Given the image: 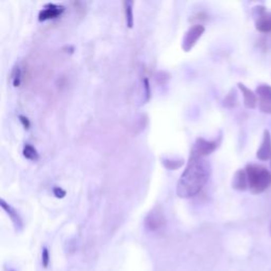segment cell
Returning <instances> with one entry per match:
<instances>
[{
  "label": "cell",
  "instance_id": "obj_20",
  "mask_svg": "<svg viewBox=\"0 0 271 271\" xmlns=\"http://www.w3.org/2000/svg\"><path fill=\"white\" fill-rule=\"evenodd\" d=\"M53 194L55 195V197H57V198H64L66 196V191L64 189H62V187L55 186L53 189Z\"/></svg>",
  "mask_w": 271,
  "mask_h": 271
},
{
  "label": "cell",
  "instance_id": "obj_8",
  "mask_svg": "<svg viewBox=\"0 0 271 271\" xmlns=\"http://www.w3.org/2000/svg\"><path fill=\"white\" fill-rule=\"evenodd\" d=\"M65 11V6L56 3H47L44 6V9L39 14L40 21H46L50 19H54L61 16Z\"/></svg>",
  "mask_w": 271,
  "mask_h": 271
},
{
  "label": "cell",
  "instance_id": "obj_14",
  "mask_svg": "<svg viewBox=\"0 0 271 271\" xmlns=\"http://www.w3.org/2000/svg\"><path fill=\"white\" fill-rule=\"evenodd\" d=\"M22 155L26 158V159L30 160V161H37L40 159V154L37 153V150L34 146H32L31 144H27L24 146V149H22Z\"/></svg>",
  "mask_w": 271,
  "mask_h": 271
},
{
  "label": "cell",
  "instance_id": "obj_12",
  "mask_svg": "<svg viewBox=\"0 0 271 271\" xmlns=\"http://www.w3.org/2000/svg\"><path fill=\"white\" fill-rule=\"evenodd\" d=\"M232 187L236 191L244 192L246 191L249 184H248V177L245 169H239L235 172L234 176H233L232 180Z\"/></svg>",
  "mask_w": 271,
  "mask_h": 271
},
{
  "label": "cell",
  "instance_id": "obj_22",
  "mask_svg": "<svg viewBox=\"0 0 271 271\" xmlns=\"http://www.w3.org/2000/svg\"><path fill=\"white\" fill-rule=\"evenodd\" d=\"M10 271H14V270H10Z\"/></svg>",
  "mask_w": 271,
  "mask_h": 271
},
{
  "label": "cell",
  "instance_id": "obj_4",
  "mask_svg": "<svg viewBox=\"0 0 271 271\" xmlns=\"http://www.w3.org/2000/svg\"><path fill=\"white\" fill-rule=\"evenodd\" d=\"M221 139H222L221 137H218L217 139L211 141V140H207L203 138H198L194 143L191 154L195 155V156L207 157L210 154H212L214 150L218 146H220Z\"/></svg>",
  "mask_w": 271,
  "mask_h": 271
},
{
  "label": "cell",
  "instance_id": "obj_15",
  "mask_svg": "<svg viewBox=\"0 0 271 271\" xmlns=\"http://www.w3.org/2000/svg\"><path fill=\"white\" fill-rule=\"evenodd\" d=\"M21 80H22V71L19 65H15L12 69L11 73V81H12V85L14 87H19L21 84Z\"/></svg>",
  "mask_w": 271,
  "mask_h": 271
},
{
  "label": "cell",
  "instance_id": "obj_18",
  "mask_svg": "<svg viewBox=\"0 0 271 271\" xmlns=\"http://www.w3.org/2000/svg\"><path fill=\"white\" fill-rule=\"evenodd\" d=\"M143 88H144V94H145V101H148L150 99V86L147 78L143 79Z\"/></svg>",
  "mask_w": 271,
  "mask_h": 271
},
{
  "label": "cell",
  "instance_id": "obj_10",
  "mask_svg": "<svg viewBox=\"0 0 271 271\" xmlns=\"http://www.w3.org/2000/svg\"><path fill=\"white\" fill-rule=\"evenodd\" d=\"M237 86H238V89L240 90V92H242L243 94L245 106L249 109H253L257 107L258 102H259L257 93L253 92L250 88H248L246 85L243 84V83H238Z\"/></svg>",
  "mask_w": 271,
  "mask_h": 271
},
{
  "label": "cell",
  "instance_id": "obj_7",
  "mask_svg": "<svg viewBox=\"0 0 271 271\" xmlns=\"http://www.w3.org/2000/svg\"><path fill=\"white\" fill-rule=\"evenodd\" d=\"M257 96H259V108L262 112L271 115V86L267 84H261L255 90Z\"/></svg>",
  "mask_w": 271,
  "mask_h": 271
},
{
  "label": "cell",
  "instance_id": "obj_11",
  "mask_svg": "<svg viewBox=\"0 0 271 271\" xmlns=\"http://www.w3.org/2000/svg\"><path fill=\"white\" fill-rule=\"evenodd\" d=\"M0 205H1V208L5 211V213L9 215V217L11 218V221L14 225L15 229H16V231H21L22 228H24V223H22L21 217L17 211L15 210L11 205H9V203H7L6 201H4L3 199H0Z\"/></svg>",
  "mask_w": 271,
  "mask_h": 271
},
{
  "label": "cell",
  "instance_id": "obj_6",
  "mask_svg": "<svg viewBox=\"0 0 271 271\" xmlns=\"http://www.w3.org/2000/svg\"><path fill=\"white\" fill-rule=\"evenodd\" d=\"M165 225V216L161 207L156 206L150 210L145 218V227L149 231H158L164 227Z\"/></svg>",
  "mask_w": 271,
  "mask_h": 271
},
{
  "label": "cell",
  "instance_id": "obj_21",
  "mask_svg": "<svg viewBox=\"0 0 271 271\" xmlns=\"http://www.w3.org/2000/svg\"><path fill=\"white\" fill-rule=\"evenodd\" d=\"M270 233H271V225H270Z\"/></svg>",
  "mask_w": 271,
  "mask_h": 271
},
{
  "label": "cell",
  "instance_id": "obj_16",
  "mask_svg": "<svg viewBox=\"0 0 271 271\" xmlns=\"http://www.w3.org/2000/svg\"><path fill=\"white\" fill-rule=\"evenodd\" d=\"M162 163L164 164V167L167 168L168 170L171 171H175L177 169H179L180 167H182L184 160L183 159H162Z\"/></svg>",
  "mask_w": 271,
  "mask_h": 271
},
{
  "label": "cell",
  "instance_id": "obj_2",
  "mask_svg": "<svg viewBox=\"0 0 271 271\" xmlns=\"http://www.w3.org/2000/svg\"><path fill=\"white\" fill-rule=\"evenodd\" d=\"M248 184L252 194L264 193L271 185V173L263 165L249 163L246 165Z\"/></svg>",
  "mask_w": 271,
  "mask_h": 271
},
{
  "label": "cell",
  "instance_id": "obj_9",
  "mask_svg": "<svg viewBox=\"0 0 271 271\" xmlns=\"http://www.w3.org/2000/svg\"><path fill=\"white\" fill-rule=\"evenodd\" d=\"M257 157L261 161L271 159V134L268 130H265L263 133V140L257 152Z\"/></svg>",
  "mask_w": 271,
  "mask_h": 271
},
{
  "label": "cell",
  "instance_id": "obj_1",
  "mask_svg": "<svg viewBox=\"0 0 271 271\" xmlns=\"http://www.w3.org/2000/svg\"><path fill=\"white\" fill-rule=\"evenodd\" d=\"M211 175V164L207 157L190 155L186 168L177 182L176 193L180 198H192L205 187Z\"/></svg>",
  "mask_w": 271,
  "mask_h": 271
},
{
  "label": "cell",
  "instance_id": "obj_3",
  "mask_svg": "<svg viewBox=\"0 0 271 271\" xmlns=\"http://www.w3.org/2000/svg\"><path fill=\"white\" fill-rule=\"evenodd\" d=\"M206 28L201 24H195L189 28V30L184 33V36L182 39L181 47L183 51L189 52L192 50V48L197 44L202 34L205 33Z\"/></svg>",
  "mask_w": 271,
  "mask_h": 271
},
{
  "label": "cell",
  "instance_id": "obj_13",
  "mask_svg": "<svg viewBox=\"0 0 271 271\" xmlns=\"http://www.w3.org/2000/svg\"><path fill=\"white\" fill-rule=\"evenodd\" d=\"M123 4V11H124V16H125V22L126 26L130 29L134 27V1L131 0H125L122 2Z\"/></svg>",
  "mask_w": 271,
  "mask_h": 271
},
{
  "label": "cell",
  "instance_id": "obj_17",
  "mask_svg": "<svg viewBox=\"0 0 271 271\" xmlns=\"http://www.w3.org/2000/svg\"><path fill=\"white\" fill-rule=\"evenodd\" d=\"M50 263V253L47 247L43 248V252H42V264L44 268H48Z\"/></svg>",
  "mask_w": 271,
  "mask_h": 271
},
{
  "label": "cell",
  "instance_id": "obj_19",
  "mask_svg": "<svg viewBox=\"0 0 271 271\" xmlns=\"http://www.w3.org/2000/svg\"><path fill=\"white\" fill-rule=\"evenodd\" d=\"M18 119H19L20 123L22 124V126H24L26 130H29V129H30V126H31V122H30V120H29L26 116L19 115V116H18Z\"/></svg>",
  "mask_w": 271,
  "mask_h": 271
},
{
  "label": "cell",
  "instance_id": "obj_5",
  "mask_svg": "<svg viewBox=\"0 0 271 271\" xmlns=\"http://www.w3.org/2000/svg\"><path fill=\"white\" fill-rule=\"evenodd\" d=\"M255 29L261 33H271V12H267L264 6L254 7Z\"/></svg>",
  "mask_w": 271,
  "mask_h": 271
}]
</instances>
